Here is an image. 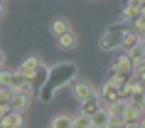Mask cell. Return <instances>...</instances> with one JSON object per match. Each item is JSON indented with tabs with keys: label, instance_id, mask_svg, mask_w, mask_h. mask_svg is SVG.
I'll list each match as a JSON object with an SVG mask.
<instances>
[{
	"label": "cell",
	"instance_id": "obj_1",
	"mask_svg": "<svg viewBox=\"0 0 145 128\" xmlns=\"http://www.w3.org/2000/svg\"><path fill=\"white\" fill-rule=\"evenodd\" d=\"M76 74H79V69H76L74 62H59V64H52V67H49V74H47L44 86H42V91L37 94L39 101H42V104H49L57 91L64 89V86H69V84L76 79Z\"/></svg>",
	"mask_w": 145,
	"mask_h": 128
},
{
	"label": "cell",
	"instance_id": "obj_2",
	"mask_svg": "<svg viewBox=\"0 0 145 128\" xmlns=\"http://www.w3.org/2000/svg\"><path fill=\"white\" fill-rule=\"evenodd\" d=\"M125 32H128V27H125L123 22H121V25H113V27H108V30L101 35V39H99V49H101V52H113V49H121Z\"/></svg>",
	"mask_w": 145,
	"mask_h": 128
},
{
	"label": "cell",
	"instance_id": "obj_3",
	"mask_svg": "<svg viewBox=\"0 0 145 128\" xmlns=\"http://www.w3.org/2000/svg\"><path fill=\"white\" fill-rule=\"evenodd\" d=\"M130 72H133V62L125 57V54H118L113 62H111V67H108V74H121L125 79H130Z\"/></svg>",
	"mask_w": 145,
	"mask_h": 128
},
{
	"label": "cell",
	"instance_id": "obj_4",
	"mask_svg": "<svg viewBox=\"0 0 145 128\" xmlns=\"http://www.w3.org/2000/svg\"><path fill=\"white\" fill-rule=\"evenodd\" d=\"M71 94H74V98H76L79 104H84V101H89V98H96V96H99V91L93 89L91 81H76Z\"/></svg>",
	"mask_w": 145,
	"mask_h": 128
},
{
	"label": "cell",
	"instance_id": "obj_5",
	"mask_svg": "<svg viewBox=\"0 0 145 128\" xmlns=\"http://www.w3.org/2000/svg\"><path fill=\"white\" fill-rule=\"evenodd\" d=\"M39 67H42V59H39L37 54H30V57H27V59H25L22 64L15 69V72L22 76V79H32V76H35V72H37Z\"/></svg>",
	"mask_w": 145,
	"mask_h": 128
},
{
	"label": "cell",
	"instance_id": "obj_6",
	"mask_svg": "<svg viewBox=\"0 0 145 128\" xmlns=\"http://www.w3.org/2000/svg\"><path fill=\"white\" fill-rule=\"evenodd\" d=\"M143 15V0H133V3H125L121 12V22H135L138 17Z\"/></svg>",
	"mask_w": 145,
	"mask_h": 128
},
{
	"label": "cell",
	"instance_id": "obj_7",
	"mask_svg": "<svg viewBox=\"0 0 145 128\" xmlns=\"http://www.w3.org/2000/svg\"><path fill=\"white\" fill-rule=\"evenodd\" d=\"M10 108L17 113H25L27 111V106H30V96L27 94H22V91H12V96H10Z\"/></svg>",
	"mask_w": 145,
	"mask_h": 128
},
{
	"label": "cell",
	"instance_id": "obj_8",
	"mask_svg": "<svg viewBox=\"0 0 145 128\" xmlns=\"http://www.w3.org/2000/svg\"><path fill=\"white\" fill-rule=\"evenodd\" d=\"M99 98H101V104H103V106H113L121 96H118V91H116L113 86L106 81L103 86H101V91H99Z\"/></svg>",
	"mask_w": 145,
	"mask_h": 128
},
{
	"label": "cell",
	"instance_id": "obj_9",
	"mask_svg": "<svg viewBox=\"0 0 145 128\" xmlns=\"http://www.w3.org/2000/svg\"><path fill=\"white\" fill-rule=\"evenodd\" d=\"M47 74H49V67H44V64H42V67L35 72V76L30 79L32 91H35V94H39V91H42V86H44V81H47Z\"/></svg>",
	"mask_w": 145,
	"mask_h": 128
},
{
	"label": "cell",
	"instance_id": "obj_10",
	"mask_svg": "<svg viewBox=\"0 0 145 128\" xmlns=\"http://www.w3.org/2000/svg\"><path fill=\"white\" fill-rule=\"evenodd\" d=\"M25 118H22V113H17V111H10L8 116H3L0 118V128H22Z\"/></svg>",
	"mask_w": 145,
	"mask_h": 128
},
{
	"label": "cell",
	"instance_id": "obj_11",
	"mask_svg": "<svg viewBox=\"0 0 145 128\" xmlns=\"http://www.w3.org/2000/svg\"><path fill=\"white\" fill-rule=\"evenodd\" d=\"M89 118H91V128H108V111L103 106H101L96 113H91Z\"/></svg>",
	"mask_w": 145,
	"mask_h": 128
},
{
	"label": "cell",
	"instance_id": "obj_12",
	"mask_svg": "<svg viewBox=\"0 0 145 128\" xmlns=\"http://www.w3.org/2000/svg\"><path fill=\"white\" fill-rule=\"evenodd\" d=\"M49 32H52L54 37H61V35H67V32H71V25L64 20V17H59V20H54L52 27H49Z\"/></svg>",
	"mask_w": 145,
	"mask_h": 128
},
{
	"label": "cell",
	"instance_id": "obj_13",
	"mask_svg": "<svg viewBox=\"0 0 145 128\" xmlns=\"http://www.w3.org/2000/svg\"><path fill=\"white\" fill-rule=\"evenodd\" d=\"M101 98L96 96V98H89V101H84V104H81V108H79V113H81V116H91V113H96L101 108Z\"/></svg>",
	"mask_w": 145,
	"mask_h": 128
},
{
	"label": "cell",
	"instance_id": "obj_14",
	"mask_svg": "<svg viewBox=\"0 0 145 128\" xmlns=\"http://www.w3.org/2000/svg\"><path fill=\"white\" fill-rule=\"evenodd\" d=\"M57 47H59V49H74V47H76V35H74V32H67V35L57 37Z\"/></svg>",
	"mask_w": 145,
	"mask_h": 128
},
{
	"label": "cell",
	"instance_id": "obj_15",
	"mask_svg": "<svg viewBox=\"0 0 145 128\" xmlns=\"http://www.w3.org/2000/svg\"><path fill=\"white\" fill-rule=\"evenodd\" d=\"M71 118L74 116H69V113H59V116H54L49 128H71Z\"/></svg>",
	"mask_w": 145,
	"mask_h": 128
},
{
	"label": "cell",
	"instance_id": "obj_16",
	"mask_svg": "<svg viewBox=\"0 0 145 128\" xmlns=\"http://www.w3.org/2000/svg\"><path fill=\"white\" fill-rule=\"evenodd\" d=\"M140 121V108H135V106H130L123 111V123H138Z\"/></svg>",
	"mask_w": 145,
	"mask_h": 128
},
{
	"label": "cell",
	"instance_id": "obj_17",
	"mask_svg": "<svg viewBox=\"0 0 145 128\" xmlns=\"http://www.w3.org/2000/svg\"><path fill=\"white\" fill-rule=\"evenodd\" d=\"M138 42H140V37H138L135 32H125V37H123V45H121V49H125V52H130L133 47H138Z\"/></svg>",
	"mask_w": 145,
	"mask_h": 128
},
{
	"label": "cell",
	"instance_id": "obj_18",
	"mask_svg": "<svg viewBox=\"0 0 145 128\" xmlns=\"http://www.w3.org/2000/svg\"><path fill=\"white\" fill-rule=\"evenodd\" d=\"M12 76H15V72L0 69V86H3V89H10V91H12Z\"/></svg>",
	"mask_w": 145,
	"mask_h": 128
},
{
	"label": "cell",
	"instance_id": "obj_19",
	"mask_svg": "<svg viewBox=\"0 0 145 128\" xmlns=\"http://www.w3.org/2000/svg\"><path fill=\"white\" fill-rule=\"evenodd\" d=\"M71 128H91V118H89V116L76 113V116L71 118Z\"/></svg>",
	"mask_w": 145,
	"mask_h": 128
},
{
	"label": "cell",
	"instance_id": "obj_20",
	"mask_svg": "<svg viewBox=\"0 0 145 128\" xmlns=\"http://www.w3.org/2000/svg\"><path fill=\"white\" fill-rule=\"evenodd\" d=\"M130 32H135L138 37H145V17L140 15L135 22H130Z\"/></svg>",
	"mask_w": 145,
	"mask_h": 128
},
{
	"label": "cell",
	"instance_id": "obj_21",
	"mask_svg": "<svg viewBox=\"0 0 145 128\" xmlns=\"http://www.w3.org/2000/svg\"><path fill=\"white\" fill-rule=\"evenodd\" d=\"M10 111H12V108H10L8 101H0V118H3V116H8Z\"/></svg>",
	"mask_w": 145,
	"mask_h": 128
},
{
	"label": "cell",
	"instance_id": "obj_22",
	"mask_svg": "<svg viewBox=\"0 0 145 128\" xmlns=\"http://www.w3.org/2000/svg\"><path fill=\"white\" fill-rule=\"evenodd\" d=\"M10 96H12V91H10V89H3V86H0V101H10Z\"/></svg>",
	"mask_w": 145,
	"mask_h": 128
},
{
	"label": "cell",
	"instance_id": "obj_23",
	"mask_svg": "<svg viewBox=\"0 0 145 128\" xmlns=\"http://www.w3.org/2000/svg\"><path fill=\"white\" fill-rule=\"evenodd\" d=\"M5 67V52H3V49H0V69Z\"/></svg>",
	"mask_w": 145,
	"mask_h": 128
},
{
	"label": "cell",
	"instance_id": "obj_24",
	"mask_svg": "<svg viewBox=\"0 0 145 128\" xmlns=\"http://www.w3.org/2000/svg\"><path fill=\"white\" fill-rule=\"evenodd\" d=\"M138 47L143 49V54H145V37H140V42H138Z\"/></svg>",
	"mask_w": 145,
	"mask_h": 128
},
{
	"label": "cell",
	"instance_id": "obj_25",
	"mask_svg": "<svg viewBox=\"0 0 145 128\" xmlns=\"http://www.w3.org/2000/svg\"><path fill=\"white\" fill-rule=\"evenodd\" d=\"M138 128H145V116H140V121H138Z\"/></svg>",
	"mask_w": 145,
	"mask_h": 128
},
{
	"label": "cell",
	"instance_id": "obj_26",
	"mask_svg": "<svg viewBox=\"0 0 145 128\" xmlns=\"http://www.w3.org/2000/svg\"><path fill=\"white\" fill-rule=\"evenodd\" d=\"M5 10H8V5H5V3H0V15H5Z\"/></svg>",
	"mask_w": 145,
	"mask_h": 128
},
{
	"label": "cell",
	"instance_id": "obj_27",
	"mask_svg": "<svg viewBox=\"0 0 145 128\" xmlns=\"http://www.w3.org/2000/svg\"><path fill=\"white\" fill-rule=\"evenodd\" d=\"M123 128H138V123H125Z\"/></svg>",
	"mask_w": 145,
	"mask_h": 128
},
{
	"label": "cell",
	"instance_id": "obj_28",
	"mask_svg": "<svg viewBox=\"0 0 145 128\" xmlns=\"http://www.w3.org/2000/svg\"><path fill=\"white\" fill-rule=\"evenodd\" d=\"M140 116H145V104H143V106H140Z\"/></svg>",
	"mask_w": 145,
	"mask_h": 128
},
{
	"label": "cell",
	"instance_id": "obj_29",
	"mask_svg": "<svg viewBox=\"0 0 145 128\" xmlns=\"http://www.w3.org/2000/svg\"><path fill=\"white\" fill-rule=\"evenodd\" d=\"M143 17H145V0H143Z\"/></svg>",
	"mask_w": 145,
	"mask_h": 128
}]
</instances>
